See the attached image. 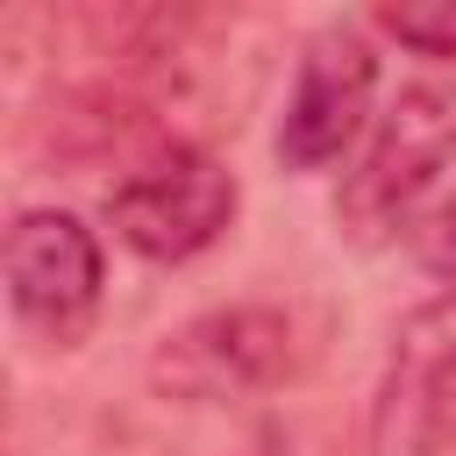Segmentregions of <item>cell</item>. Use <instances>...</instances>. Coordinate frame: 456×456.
Here are the masks:
<instances>
[{"label":"cell","instance_id":"6","mask_svg":"<svg viewBox=\"0 0 456 456\" xmlns=\"http://www.w3.org/2000/svg\"><path fill=\"white\" fill-rule=\"evenodd\" d=\"M378 456H456V285L399 335L378 399Z\"/></svg>","mask_w":456,"mask_h":456},{"label":"cell","instance_id":"7","mask_svg":"<svg viewBox=\"0 0 456 456\" xmlns=\"http://www.w3.org/2000/svg\"><path fill=\"white\" fill-rule=\"evenodd\" d=\"M378 28L399 36V43L420 50V57H456V0H406V7H385Z\"/></svg>","mask_w":456,"mask_h":456},{"label":"cell","instance_id":"2","mask_svg":"<svg viewBox=\"0 0 456 456\" xmlns=\"http://www.w3.org/2000/svg\"><path fill=\"white\" fill-rule=\"evenodd\" d=\"M107 221L114 235L150 256V264H185L200 249L221 242V228L235 221V171L214 150L171 142L164 157H150L142 171H128L107 192Z\"/></svg>","mask_w":456,"mask_h":456},{"label":"cell","instance_id":"5","mask_svg":"<svg viewBox=\"0 0 456 456\" xmlns=\"http://www.w3.org/2000/svg\"><path fill=\"white\" fill-rule=\"evenodd\" d=\"M285 356H292L285 314L221 306V314H200L178 335H164V349L150 356V378L171 399H249L285 370Z\"/></svg>","mask_w":456,"mask_h":456},{"label":"cell","instance_id":"4","mask_svg":"<svg viewBox=\"0 0 456 456\" xmlns=\"http://www.w3.org/2000/svg\"><path fill=\"white\" fill-rule=\"evenodd\" d=\"M378 100V50L363 28L335 21L299 50L285 114H278V164L285 171H328L370 121Z\"/></svg>","mask_w":456,"mask_h":456},{"label":"cell","instance_id":"1","mask_svg":"<svg viewBox=\"0 0 456 456\" xmlns=\"http://www.w3.org/2000/svg\"><path fill=\"white\" fill-rule=\"evenodd\" d=\"M107 299V264L100 242L78 214L64 207H28L7 228V306L14 328L43 349H71L93 335Z\"/></svg>","mask_w":456,"mask_h":456},{"label":"cell","instance_id":"3","mask_svg":"<svg viewBox=\"0 0 456 456\" xmlns=\"http://www.w3.org/2000/svg\"><path fill=\"white\" fill-rule=\"evenodd\" d=\"M456 157V86H406L392 114L378 121L363 164L342 185V221L356 235H385L406 221V207L435 185V171Z\"/></svg>","mask_w":456,"mask_h":456},{"label":"cell","instance_id":"8","mask_svg":"<svg viewBox=\"0 0 456 456\" xmlns=\"http://www.w3.org/2000/svg\"><path fill=\"white\" fill-rule=\"evenodd\" d=\"M420 264L442 271V278H456V192L428 214V228H420Z\"/></svg>","mask_w":456,"mask_h":456}]
</instances>
